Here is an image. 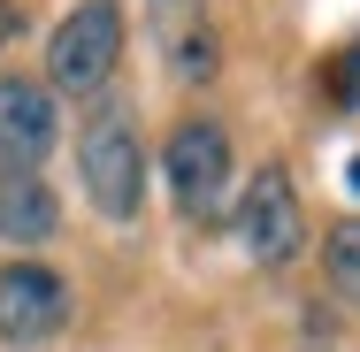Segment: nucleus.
<instances>
[{
	"label": "nucleus",
	"instance_id": "obj_1",
	"mask_svg": "<svg viewBox=\"0 0 360 352\" xmlns=\"http://www.w3.org/2000/svg\"><path fill=\"white\" fill-rule=\"evenodd\" d=\"M77 176L92 192V207L108 222H139V200H146V145H139V123L131 107H100L77 138Z\"/></svg>",
	"mask_w": 360,
	"mask_h": 352
},
{
	"label": "nucleus",
	"instance_id": "obj_2",
	"mask_svg": "<svg viewBox=\"0 0 360 352\" xmlns=\"http://www.w3.org/2000/svg\"><path fill=\"white\" fill-rule=\"evenodd\" d=\"M115 62H123V8L115 0H77L46 39V84L84 100L115 77Z\"/></svg>",
	"mask_w": 360,
	"mask_h": 352
},
{
	"label": "nucleus",
	"instance_id": "obj_3",
	"mask_svg": "<svg viewBox=\"0 0 360 352\" xmlns=\"http://www.w3.org/2000/svg\"><path fill=\"white\" fill-rule=\"evenodd\" d=\"M70 330V276L46 261H8L0 268V345L39 352Z\"/></svg>",
	"mask_w": 360,
	"mask_h": 352
},
{
	"label": "nucleus",
	"instance_id": "obj_4",
	"mask_svg": "<svg viewBox=\"0 0 360 352\" xmlns=\"http://www.w3.org/2000/svg\"><path fill=\"white\" fill-rule=\"evenodd\" d=\"M161 176H169V200L184 214H207L222 207V184H230V131H222L215 115H192V123H176L169 145H161Z\"/></svg>",
	"mask_w": 360,
	"mask_h": 352
},
{
	"label": "nucleus",
	"instance_id": "obj_5",
	"mask_svg": "<svg viewBox=\"0 0 360 352\" xmlns=\"http://www.w3.org/2000/svg\"><path fill=\"white\" fill-rule=\"evenodd\" d=\"M299 230H307V207H299V184H291L284 161H261L245 200H238V245L261 261V268H284L299 253Z\"/></svg>",
	"mask_w": 360,
	"mask_h": 352
},
{
	"label": "nucleus",
	"instance_id": "obj_6",
	"mask_svg": "<svg viewBox=\"0 0 360 352\" xmlns=\"http://www.w3.org/2000/svg\"><path fill=\"white\" fill-rule=\"evenodd\" d=\"M54 92L31 77H0V176H39V161L54 153Z\"/></svg>",
	"mask_w": 360,
	"mask_h": 352
},
{
	"label": "nucleus",
	"instance_id": "obj_7",
	"mask_svg": "<svg viewBox=\"0 0 360 352\" xmlns=\"http://www.w3.org/2000/svg\"><path fill=\"white\" fill-rule=\"evenodd\" d=\"M146 23H153V39H161V62L176 84H207L222 62L215 46V15H207V0H146Z\"/></svg>",
	"mask_w": 360,
	"mask_h": 352
},
{
	"label": "nucleus",
	"instance_id": "obj_8",
	"mask_svg": "<svg viewBox=\"0 0 360 352\" xmlns=\"http://www.w3.org/2000/svg\"><path fill=\"white\" fill-rule=\"evenodd\" d=\"M62 230V192L46 176H0V237L8 245H46Z\"/></svg>",
	"mask_w": 360,
	"mask_h": 352
},
{
	"label": "nucleus",
	"instance_id": "obj_9",
	"mask_svg": "<svg viewBox=\"0 0 360 352\" xmlns=\"http://www.w3.org/2000/svg\"><path fill=\"white\" fill-rule=\"evenodd\" d=\"M322 283H330L345 306H360V214L330 222V237H322Z\"/></svg>",
	"mask_w": 360,
	"mask_h": 352
},
{
	"label": "nucleus",
	"instance_id": "obj_10",
	"mask_svg": "<svg viewBox=\"0 0 360 352\" xmlns=\"http://www.w3.org/2000/svg\"><path fill=\"white\" fill-rule=\"evenodd\" d=\"M15 31H23V8H15V0H0V54H8V39H15Z\"/></svg>",
	"mask_w": 360,
	"mask_h": 352
},
{
	"label": "nucleus",
	"instance_id": "obj_11",
	"mask_svg": "<svg viewBox=\"0 0 360 352\" xmlns=\"http://www.w3.org/2000/svg\"><path fill=\"white\" fill-rule=\"evenodd\" d=\"M345 176H353V192H360V153H353V169H345Z\"/></svg>",
	"mask_w": 360,
	"mask_h": 352
}]
</instances>
